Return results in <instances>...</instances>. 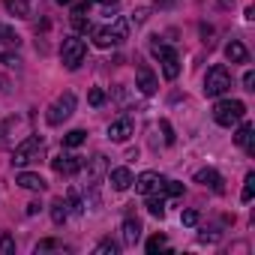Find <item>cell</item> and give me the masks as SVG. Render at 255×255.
Returning <instances> with one entry per match:
<instances>
[{
	"instance_id": "obj_1",
	"label": "cell",
	"mask_w": 255,
	"mask_h": 255,
	"mask_svg": "<svg viewBox=\"0 0 255 255\" xmlns=\"http://www.w3.org/2000/svg\"><path fill=\"white\" fill-rule=\"evenodd\" d=\"M126 36H129V21H126L123 15L114 18V24H108V27H96V30H93V42H96V48H114V45H120Z\"/></svg>"
},
{
	"instance_id": "obj_2",
	"label": "cell",
	"mask_w": 255,
	"mask_h": 255,
	"mask_svg": "<svg viewBox=\"0 0 255 255\" xmlns=\"http://www.w3.org/2000/svg\"><path fill=\"white\" fill-rule=\"evenodd\" d=\"M150 51H153V57L162 63V75H165L168 81H174V78L180 75V57H177V51H174V48H168L159 36H153V39H150Z\"/></svg>"
},
{
	"instance_id": "obj_3",
	"label": "cell",
	"mask_w": 255,
	"mask_h": 255,
	"mask_svg": "<svg viewBox=\"0 0 255 255\" xmlns=\"http://www.w3.org/2000/svg\"><path fill=\"white\" fill-rule=\"evenodd\" d=\"M42 150H45V138H42V135H27L21 144H15V150H12V165L24 168V165L36 162V159L42 156Z\"/></svg>"
},
{
	"instance_id": "obj_4",
	"label": "cell",
	"mask_w": 255,
	"mask_h": 255,
	"mask_svg": "<svg viewBox=\"0 0 255 255\" xmlns=\"http://www.w3.org/2000/svg\"><path fill=\"white\" fill-rule=\"evenodd\" d=\"M228 90H231V72H228L222 63L210 66L207 75H204V96L216 99V96H222V93H228Z\"/></svg>"
},
{
	"instance_id": "obj_5",
	"label": "cell",
	"mask_w": 255,
	"mask_h": 255,
	"mask_svg": "<svg viewBox=\"0 0 255 255\" xmlns=\"http://www.w3.org/2000/svg\"><path fill=\"white\" fill-rule=\"evenodd\" d=\"M243 114H246V105L240 99H219L213 105V120L219 126H234V123L243 120Z\"/></svg>"
},
{
	"instance_id": "obj_6",
	"label": "cell",
	"mask_w": 255,
	"mask_h": 255,
	"mask_svg": "<svg viewBox=\"0 0 255 255\" xmlns=\"http://www.w3.org/2000/svg\"><path fill=\"white\" fill-rule=\"evenodd\" d=\"M72 111H75V93H72V90H66V93H60V96L45 108V120H48L51 126H60L63 120H69V117H72Z\"/></svg>"
},
{
	"instance_id": "obj_7",
	"label": "cell",
	"mask_w": 255,
	"mask_h": 255,
	"mask_svg": "<svg viewBox=\"0 0 255 255\" xmlns=\"http://www.w3.org/2000/svg\"><path fill=\"white\" fill-rule=\"evenodd\" d=\"M84 57H87V42L78 39V36H66L63 45H60V60H63V66H66V69H78V66L84 63Z\"/></svg>"
},
{
	"instance_id": "obj_8",
	"label": "cell",
	"mask_w": 255,
	"mask_h": 255,
	"mask_svg": "<svg viewBox=\"0 0 255 255\" xmlns=\"http://www.w3.org/2000/svg\"><path fill=\"white\" fill-rule=\"evenodd\" d=\"M51 168L57 174H63V177H72V174H78L84 168V159L81 156H72V153H60V156L51 159Z\"/></svg>"
},
{
	"instance_id": "obj_9",
	"label": "cell",
	"mask_w": 255,
	"mask_h": 255,
	"mask_svg": "<svg viewBox=\"0 0 255 255\" xmlns=\"http://www.w3.org/2000/svg\"><path fill=\"white\" fill-rule=\"evenodd\" d=\"M162 180H165V177H162L159 171H141L138 180H132V183H135V189H138L141 195H153V192L162 189Z\"/></svg>"
},
{
	"instance_id": "obj_10",
	"label": "cell",
	"mask_w": 255,
	"mask_h": 255,
	"mask_svg": "<svg viewBox=\"0 0 255 255\" xmlns=\"http://www.w3.org/2000/svg\"><path fill=\"white\" fill-rule=\"evenodd\" d=\"M135 78H138V90H141L144 96H153V93H156L159 81H156V75H153V69H150L147 63H138V69H135Z\"/></svg>"
},
{
	"instance_id": "obj_11",
	"label": "cell",
	"mask_w": 255,
	"mask_h": 255,
	"mask_svg": "<svg viewBox=\"0 0 255 255\" xmlns=\"http://www.w3.org/2000/svg\"><path fill=\"white\" fill-rule=\"evenodd\" d=\"M132 129H135L132 120H129V117H120V120L108 123V138H111V141H117V144H123V141H129Z\"/></svg>"
},
{
	"instance_id": "obj_12",
	"label": "cell",
	"mask_w": 255,
	"mask_h": 255,
	"mask_svg": "<svg viewBox=\"0 0 255 255\" xmlns=\"http://www.w3.org/2000/svg\"><path fill=\"white\" fill-rule=\"evenodd\" d=\"M234 144H237L246 156L255 153V129H252V123H240V129H237V135H234Z\"/></svg>"
},
{
	"instance_id": "obj_13",
	"label": "cell",
	"mask_w": 255,
	"mask_h": 255,
	"mask_svg": "<svg viewBox=\"0 0 255 255\" xmlns=\"http://www.w3.org/2000/svg\"><path fill=\"white\" fill-rule=\"evenodd\" d=\"M105 174H108V162H105V156H93V159H87V186H96Z\"/></svg>"
},
{
	"instance_id": "obj_14",
	"label": "cell",
	"mask_w": 255,
	"mask_h": 255,
	"mask_svg": "<svg viewBox=\"0 0 255 255\" xmlns=\"http://www.w3.org/2000/svg\"><path fill=\"white\" fill-rule=\"evenodd\" d=\"M120 231H123V243H126V246H135V243L141 240V222H138L135 216H126L123 225H120Z\"/></svg>"
},
{
	"instance_id": "obj_15",
	"label": "cell",
	"mask_w": 255,
	"mask_h": 255,
	"mask_svg": "<svg viewBox=\"0 0 255 255\" xmlns=\"http://www.w3.org/2000/svg\"><path fill=\"white\" fill-rule=\"evenodd\" d=\"M15 183L21 186V189H30V192H42L48 183H45V177L42 174H33V171H21L18 177H15Z\"/></svg>"
},
{
	"instance_id": "obj_16",
	"label": "cell",
	"mask_w": 255,
	"mask_h": 255,
	"mask_svg": "<svg viewBox=\"0 0 255 255\" xmlns=\"http://www.w3.org/2000/svg\"><path fill=\"white\" fill-rule=\"evenodd\" d=\"M87 9H90V0H84V3H75L72 6V27L75 30H81V33H87L90 30V21H87Z\"/></svg>"
},
{
	"instance_id": "obj_17",
	"label": "cell",
	"mask_w": 255,
	"mask_h": 255,
	"mask_svg": "<svg viewBox=\"0 0 255 255\" xmlns=\"http://www.w3.org/2000/svg\"><path fill=\"white\" fill-rule=\"evenodd\" d=\"M195 183H204V186H210L213 192H225V186H222V177H219V171H213V168H201L198 174H195Z\"/></svg>"
},
{
	"instance_id": "obj_18",
	"label": "cell",
	"mask_w": 255,
	"mask_h": 255,
	"mask_svg": "<svg viewBox=\"0 0 255 255\" xmlns=\"http://www.w3.org/2000/svg\"><path fill=\"white\" fill-rule=\"evenodd\" d=\"M108 180H111V186L117 192H123V189L132 186V171L129 168H114V171H108Z\"/></svg>"
},
{
	"instance_id": "obj_19",
	"label": "cell",
	"mask_w": 255,
	"mask_h": 255,
	"mask_svg": "<svg viewBox=\"0 0 255 255\" xmlns=\"http://www.w3.org/2000/svg\"><path fill=\"white\" fill-rule=\"evenodd\" d=\"M225 57H228L231 63H246V60H249V51H246V45H243L240 39H231V42L225 45Z\"/></svg>"
},
{
	"instance_id": "obj_20",
	"label": "cell",
	"mask_w": 255,
	"mask_h": 255,
	"mask_svg": "<svg viewBox=\"0 0 255 255\" xmlns=\"http://www.w3.org/2000/svg\"><path fill=\"white\" fill-rule=\"evenodd\" d=\"M147 210H150V216L162 219V216H165V195H159V192L147 195Z\"/></svg>"
},
{
	"instance_id": "obj_21",
	"label": "cell",
	"mask_w": 255,
	"mask_h": 255,
	"mask_svg": "<svg viewBox=\"0 0 255 255\" xmlns=\"http://www.w3.org/2000/svg\"><path fill=\"white\" fill-rule=\"evenodd\" d=\"M66 219H69L66 201H63V198H54V201H51V222H54V225H63Z\"/></svg>"
},
{
	"instance_id": "obj_22",
	"label": "cell",
	"mask_w": 255,
	"mask_h": 255,
	"mask_svg": "<svg viewBox=\"0 0 255 255\" xmlns=\"http://www.w3.org/2000/svg\"><path fill=\"white\" fill-rule=\"evenodd\" d=\"M6 9L15 15V18H27L30 15V0H3Z\"/></svg>"
},
{
	"instance_id": "obj_23",
	"label": "cell",
	"mask_w": 255,
	"mask_h": 255,
	"mask_svg": "<svg viewBox=\"0 0 255 255\" xmlns=\"http://www.w3.org/2000/svg\"><path fill=\"white\" fill-rule=\"evenodd\" d=\"M0 45H6V48H18V45H21V36H18L12 27L0 24Z\"/></svg>"
},
{
	"instance_id": "obj_24",
	"label": "cell",
	"mask_w": 255,
	"mask_h": 255,
	"mask_svg": "<svg viewBox=\"0 0 255 255\" xmlns=\"http://www.w3.org/2000/svg\"><path fill=\"white\" fill-rule=\"evenodd\" d=\"M84 141H87V132L84 129H72V132L63 135V147H81Z\"/></svg>"
},
{
	"instance_id": "obj_25",
	"label": "cell",
	"mask_w": 255,
	"mask_h": 255,
	"mask_svg": "<svg viewBox=\"0 0 255 255\" xmlns=\"http://www.w3.org/2000/svg\"><path fill=\"white\" fill-rule=\"evenodd\" d=\"M159 195L177 198V195H183V183H177V180H162V189H159Z\"/></svg>"
},
{
	"instance_id": "obj_26",
	"label": "cell",
	"mask_w": 255,
	"mask_h": 255,
	"mask_svg": "<svg viewBox=\"0 0 255 255\" xmlns=\"http://www.w3.org/2000/svg\"><path fill=\"white\" fill-rule=\"evenodd\" d=\"M252 195H255V171H249V174H246V180H243V192H240V198H243V201H252Z\"/></svg>"
},
{
	"instance_id": "obj_27",
	"label": "cell",
	"mask_w": 255,
	"mask_h": 255,
	"mask_svg": "<svg viewBox=\"0 0 255 255\" xmlns=\"http://www.w3.org/2000/svg\"><path fill=\"white\" fill-rule=\"evenodd\" d=\"M159 249H168V240H165L162 234H153V237L147 240V252H150V255H156Z\"/></svg>"
},
{
	"instance_id": "obj_28",
	"label": "cell",
	"mask_w": 255,
	"mask_h": 255,
	"mask_svg": "<svg viewBox=\"0 0 255 255\" xmlns=\"http://www.w3.org/2000/svg\"><path fill=\"white\" fill-rule=\"evenodd\" d=\"M66 207H72V213H84V204H81V195H78V189H69Z\"/></svg>"
},
{
	"instance_id": "obj_29",
	"label": "cell",
	"mask_w": 255,
	"mask_h": 255,
	"mask_svg": "<svg viewBox=\"0 0 255 255\" xmlns=\"http://www.w3.org/2000/svg\"><path fill=\"white\" fill-rule=\"evenodd\" d=\"M117 249H120V246H117L114 240H102V243L96 246V255H117Z\"/></svg>"
},
{
	"instance_id": "obj_30",
	"label": "cell",
	"mask_w": 255,
	"mask_h": 255,
	"mask_svg": "<svg viewBox=\"0 0 255 255\" xmlns=\"http://www.w3.org/2000/svg\"><path fill=\"white\" fill-rule=\"evenodd\" d=\"M87 102H90L93 108H99V105L105 102V90H102V87H93V90H90V96H87Z\"/></svg>"
},
{
	"instance_id": "obj_31",
	"label": "cell",
	"mask_w": 255,
	"mask_h": 255,
	"mask_svg": "<svg viewBox=\"0 0 255 255\" xmlns=\"http://www.w3.org/2000/svg\"><path fill=\"white\" fill-rule=\"evenodd\" d=\"M180 222H183V225H189V228H192V225H198V210H183V213H180Z\"/></svg>"
},
{
	"instance_id": "obj_32",
	"label": "cell",
	"mask_w": 255,
	"mask_h": 255,
	"mask_svg": "<svg viewBox=\"0 0 255 255\" xmlns=\"http://www.w3.org/2000/svg\"><path fill=\"white\" fill-rule=\"evenodd\" d=\"M15 249V240L9 237V234H3V237H0V252H3V255H9Z\"/></svg>"
},
{
	"instance_id": "obj_33",
	"label": "cell",
	"mask_w": 255,
	"mask_h": 255,
	"mask_svg": "<svg viewBox=\"0 0 255 255\" xmlns=\"http://www.w3.org/2000/svg\"><path fill=\"white\" fill-rule=\"evenodd\" d=\"M159 126H162V132H165V144H174V129H171V123H168V120H159Z\"/></svg>"
},
{
	"instance_id": "obj_34",
	"label": "cell",
	"mask_w": 255,
	"mask_h": 255,
	"mask_svg": "<svg viewBox=\"0 0 255 255\" xmlns=\"http://www.w3.org/2000/svg\"><path fill=\"white\" fill-rule=\"evenodd\" d=\"M243 87H246V90H255V72H252V69L243 75Z\"/></svg>"
},
{
	"instance_id": "obj_35",
	"label": "cell",
	"mask_w": 255,
	"mask_h": 255,
	"mask_svg": "<svg viewBox=\"0 0 255 255\" xmlns=\"http://www.w3.org/2000/svg\"><path fill=\"white\" fill-rule=\"evenodd\" d=\"M132 18H135V24H144V21H147V9H138V12H132Z\"/></svg>"
},
{
	"instance_id": "obj_36",
	"label": "cell",
	"mask_w": 255,
	"mask_h": 255,
	"mask_svg": "<svg viewBox=\"0 0 255 255\" xmlns=\"http://www.w3.org/2000/svg\"><path fill=\"white\" fill-rule=\"evenodd\" d=\"M39 210H42V204H39V201H30V204H27V216H36Z\"/></svg>"
},
{
	"instance_id": "obj_37",
	"label": "cell",
	"mask_w": 255,
	"mask_h": 255,
	"mask_svg": "<svg viewBox=\"0 0 255 255\" xmlns=\"http://www.w3.org/2000/svg\"><path fill=\"white\" fill-rule=\"evenodd\" d=\"M153 3H156V6H159V9H171V6H174V3H177V0H153Z\"/></svg>"
},
{
	"instance_id": "obj_38",
	"label": "cell",
	"mask_w": 255,
	"mask_h": 255,
	"mask_svg": "<svg viewBox=\"0 0 255 255\" xmlns=\"http://www.w3.org/2000/svg\"><path fill=\"white\" fill-rule=\"evenodd\" d=\"M54 246H57V243H54V240H42V243H39V246H36V252H45V249H54Z\"/></svg>"
},
{
	"instance_id": "obj_39",
	"label": "cell",
	"mask_w": 255,
	"mask_h": 255,
	"mask_svg": "<svg viewBox=\"0 0 255 255\" xmlns=\"http://www.w3.org/2000/svg\"><path fill=\"white\" fill-rule=\"evenodd\" d=\"M201 33H204V36H210V33H213V27H207V24H201ZM204 42L210 45V39H204Z\"/></svg>"
},
{
	"instance_id": "obj_40",
	"label": "cell",
	"mask_w": 255,
	"mask_h": 255,
	"mask_svg": "<svg viewBox=\"0 0 255 255\" xmlns=\"http://www.w3.org/2000/svg\"><path fill=\"white\" fill-rule=\"evenodd\" d=\"M96 3H105V6H111V3H120V0H96Z\"/></svg>"
},
{
	"instance_id": "obj_41",
	"label": "cell",
	"mask_w": 255,
	"mask_h": 255,
	"mask_svg": "<svg viewBox=\"0 0 255 255\" xmlns=\"http://www.w3.org/2000/svg\"><path fill=\"white\" fill-rule=\"evenodd\" d=\"M57 3H63V6H66V3H72V0H57Z\"/></svg>"
}]
</instances>
